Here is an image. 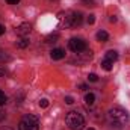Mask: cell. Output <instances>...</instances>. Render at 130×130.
I'll use <instances>...</instances> for the list:
<instances>
[{"mask_svg": "<svg viewBox=\"0 0 130 130\" xmlns=\"http://www.w3.org/2000/svg\"><path fill=\"white\" fill-rule=\"evenodd\" d=\"M65 123L70 130H82L85 127V118L77 110H70L65 117Z\"/></svg>", "mask_w": 130, "mask_h": 130, "instance_id": "1", "label": "cell"}, {"mask_svg": "<svg viewBox=\"0 0 130 130\" xmlns=\"http://www.w3.org/2000/svg\"><path fill=\"white\" fill-rule=\"evenodd\" d=\"M107 117L110 120L112 124L115 126H121V124H126L129 121V113L127 110L121 109V107H112L109 112H107Z\"/></svg>", "mask_w": 130, "mask_h": 130, "instance_id": "2", "label": "cell"}, {"mask_svg": "<svg viewBox=\"0 0 130 130\" xmlns=\"http://www.w3.org/2000/svg\"><path fill=\"white\" fill-rule=\"evenodd\" d=\"M38 126H39V120L36 115H24L18 124V130H38Z\"/></svg>", "mask_w": 130, "mask_h": 130, "instance_id": "3", "label": "cell"}, {"mask_svg": "<svg viewBox=\"0 0 130 130\" xmlns=\"http://www.w3.org/2000/svg\"><path fill=\"white\" fill-rule=\"evenodd\" d=\"M73 14L71 11H64V12H59L58 14V23H59V27H73Z\"/></svg>", "mask_w": 130, "mask_h": 130, "instance_id": "4", "label": "cell"}, {"mask_svg": "<svg viewBox=\"0 0 130 130\" xmlns=\"http://www.w3.org/2000/svg\"><path fill=\"white\" fill-rule=\"evenodd\" d=\"M68 47H70V50L73 53H80V52H83V50L88 48L86 47V42L82 38H71L70 42H68Z\"/></svg>", "mask_w": 130, "mask_h": 130, "instance_id": "5", "label": "cell"}, {"mask_svg": "<svg viewBox=\"0 0 130 130\" xmlns=\"http://www.w3.org/2000/svg\"><path fill=\"white\" fill-rule=\"evenodd\" d=\"M32 30V26L29 24V23H21L20 26H17V29H15V33L17 35H20V36H26V35H29Z\"/></svg>", "mask_w": 130, "mask_h": 130, "instance_id": "6", "label": "cell"}, {"mask_svg": "<svg viewBox=\"0 0 130 130\" xmlns=\"http://www.w3.org/2000/svg\"><path fill=\"white\" fill-rule=\"evenodd\" d=\"M50 56H52V59H55V61L64 59L65 58V50H62V48H53V50L50 52Z\"/></svg>", "mask_w": 130, "mask_h": 130, "instance_id": "7", "label": "cell"}, {"mask_svg": "<svg viewBox=\"0 0 130 130\" xmlns=\"http://www.w3.org/2000/svg\"><path fill=\"white\" fill-rule=\"evenodd\" d=\"M82 21H83V15H82L80 12H74V14H73V27L80 26Z\"/></svg>", "mask_w": 130, "mask_h": 130, "instance_id": "8", "label": "cell"}, {"mask_svg": "<svg viewBox=\"0 0 130 130\" xmlns=\"http://www.w3.org/2000/svg\"><path fill=\"white\" fill-rule=\"evenodd\" d=\"M29 44H30V41H29V38H26V36H21V38L15 42V45H17L18 48H26V47H29Z\"/></svg>", "mask_w": 130, "mask_h": 130, "instance_id": "9", "label": "cell"}, {"mask_svg": "<svg viewBox=\"0 0 130 130\" xmlns=\"http://www.w3.org/2000/svg\"><path fill=\"white\" fill-rule=\"evenodd\" d=\"M104 59H107V61H110V62H115V61L118 59V53H117L115 50H109V52L106 53Z\"/></svg>", "mask_w": 130, "mask_h": 130, "instance_id": "10", "label": "cell"}, {"mask_svg": "<svg viewBox=\"0 0 130 130\" xmlns=\"http://www.w3.org/2000/svg\"><path fill=\"white\" fill-rule=\"evenodd\" d=\"M85 103H86L88 106H94V103H95V95H94L92 92H88V94L85 95Z\"/></svg>", "mask_w": 130, "mask_h": 130, "instance_id": "11", "label": "cell"}, {"mask_svg": "<svg viewBox=\"0 0 130 130\" xmlns=\"http://www.w3.org/2000/svg\"><path fill=\"white\" fill-rule=\"evenodd\" d=\"M97 39L100 42H106V41L109 39V35H107V32H104V30H100V32L97 33Z\"/></svg>", "mask_w": 130, "mask_h": 130, "instance_id": "12", "label": "cell"}, {"mask_svg": "<svg viewBox=\"0 0 130 130\" xmlns=\"http://www.w3.org/2000/svg\"><path fill=\"white\" fill-rule=\"evenodd\" d=\"M112 65H113V62H110V61L104 59V61L101 62V68H103V70H106V71H110V70H112Z\"/></svg>", "mask_w": 130, "mask_h": 130, "instance_id": "13", "label": "cell"}, {"mask_svg": "<svg viewBox=\"0 0 130 130\" xmlns=\"http://www.w3.org/2000/svg\"><path fill=\"white\" fill-rule=\"evenodd\" d=\"M5 61H9V56L5 50H0V62H5Z\"/></svg>", "mask_w": 130, "mask_h": 130, "instance_id": "14", "label": "cell"}, {"mask_svg": "<svg viewBox=\"0 0 130 130\" xmlns=\"http://www.w3.org/2000/svg\"><path fill=\"white\" fill-rule=\"evenodd\" d=\"M6 100H8V98H6V95H5V92L0 91V106H3V104L6 103Z\"/></svg>", "mask_w": 130, "mask_h": 130, "instance_id": "15", "label": "cell"}, {"mask_svg": "<svg viewBox=\"0 0 130 130\" xmlns=\"http://www.w3.org/2000/svg\"><path fill=\"white\" fill-rule=\"evenodd\" d=\"M88 80H89V82H97V80H98L97 74H94V73H91V74H88Z\"/></svg>", "mask_w": 130, "mask_h": 130, "instance_id": "16", "label": "cell"}, {"mask_svg": "<svg viewBox=\"0 0 130 130\" xmlns=\"http://www.w3.org/2000/svg\"><path fill=\"white\" fill-rule=\"evenodd\" d=\"M94 21H95V15H88V18H86V23L88 24H94Z\"/></svg>", "mask_w": 130, "mask_h": 130, "instance_id": "17", "label": "cell"}, {"mask_svg": "<svg viewBox=\"0 0 130 130\" xmlns=\"http://www.w3.org/2000/svg\"><path fill=\"white\" fill-rule=\"evenodd\" d=\"M39 106H41V107H48V100H47V98H42V100L39 101Z\"/></svg>", "mask_w": 130, "mask_h": 130, "instance_id": "18", "label": "cell"}, {"mask_svg": "<svg viewBox=\"0 0 130 130\" xmlns=\"http://www.w3.org/2000/svg\"><path fill=\"white\" fill-rule=\"evenodd\" d=\"M65 103H67V104H73V103H74V98L71 97V95H67V97H65Z\"/></svg>", "mask_w": 130, "mask_h": 130, "instance_id": "19", "label": "cell"}, {"mask_svg": "<svg viewBox=\"0 0 130 130\" xmlns=\"http://www.w3.org/2000/svg\"><path fill=\"white\" fill-rule=\"evenodd\" d=\"M86 6H94V0H82Z\"/></svg>", "mask_w": 130, "mask_h": 130, "instance_id": "20", "label": "cell"}, {"mask_svg": "<svg viewBox=\"0 0 130 130\" xmlns=\"http://www.w3.org/2000/svg\"><path fill=\"white\" fill-rule=\"evenodd\" d=\"M5 118H6V113H5V110H2V109H0V121H3Z\"/></svg>", "mask_w": 130, "mask_h": 130, "instance_id": "21", "label": "cell"}, {"mask_svg": "<svg viewBox=\"0 0 130 130\" xmlns=\"http://www.w3.org/2000/svg\"><path fill=\"white\" fill-rule=\"evenodd\" d=\"M6 2H8L9 5H17V3H18L20 0H6Z\"/></svg>", "mask_w": 130, "mask_h": 130, "instance_id": "22", "label": "cell"}, {"mask_svg": "<svg viewBox=\"0 0 130 130\" xmlns=\"http://www.w3.org/2000/svg\"><path fill=\"white\" fill-rule=\"evenodd\" d=\"M5 74H6V70L5 68H0V77H3Z\"/></svg>", "mask_w": 130, "mask_h": 130, "instance_id": "23", "label": "cell"}, {"mask_svg": "<svg viewBox=\"0 0 130 130\" xmlns=\"http://www.w3.org/2000/svg\"><path fill=\"white\" fill-rule=\"evenodd\" d=\"M5 30H6V29H5V26H3V24H0V35H3Z\"/></svg>", "mask_w": 130, "mask_h": 130, "instance_id": "24", "label": "cell"}, {"mask_svg": "<svg viewBox=\"0 0 130 130\" xmlns=\"http://www.w3.org/2000/svg\"><path fill=\"white\" fill-rule=\"evenodd\" d=\"M80 89H82V91H86V89H88V86H86V85H80Z\"/></svg>", "mask_w": 130, "mask_h": 130, "instance_id": "25", "label": "cell"}, {"mask_svg": "<svg viewBox=\"0 0 130 130\" xmlns=\"http://www.w3.org/2000/svg\"><path fill=\"white\" fill-rule=\"evenodd\" d=\"M115 21H117V17L112 15V17H110V23H115Z\"/></svg>", "mask_w": 130, "mask_h": 130, "instance_id": "26", "label": "cell"}, {"mask_svg": "<svg viewBox=\"0 0 130 130\" xmlns=\"http://www.w3.org/2000/svg\"><path fill=\"white\" fill-rule=\"evenodd\" d=\"M0 130H12V129H9V127H3V129H0Z\"/></svg>", "mask_w": 130, "mask_h": 130, "instance_id": "27", "label": "cell"}, {"mask_svg": "<svg viewBox=\"0 0 130 130\" xmlns=\"http://www.w3.org/2000/svg\"><path fill=\"white\" fill-rule=\"evenodd\" d=\"M88 130H94V129H88Z\"/></svg>", "mask_w": 130, "mask_h": 130, "instance_id": "28", "label": "cell"}]
</instances>
